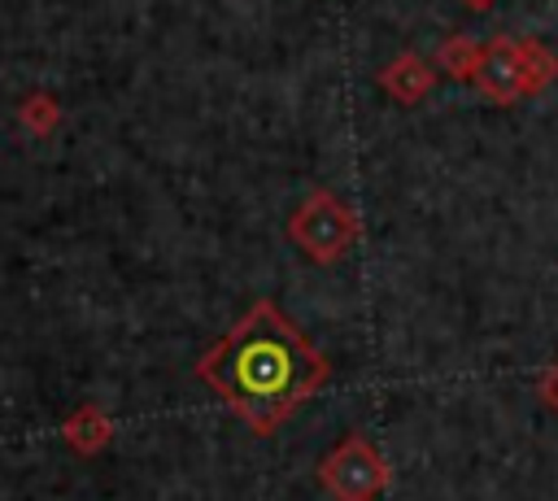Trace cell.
<instances>
[{"mask_svg": "<svg viewBox=\"0 0 558 501\" xmlns=\"http://www.w3.org/2000/svg\"><path fill=\"white\" fill-rule=\"evenodd\" d=\"M201 375L257 427L270 431L296 401H305L327 366L270 305H257L201 362Z\"/></svg>", "mask_w": 558, "mask_h": 501, "instance_id": "obj_1", "label": "cell"}, {"mask_svg": "<svg viewBox=\"0 0 558 501\" xmlns=\"http://www.w3.org/2000/svg\"><path fill=\"white\" fill-rule=\"evenodd\" d=\"M323 475V488L336 497V501H375L388 484V466L379 457V449L362 436H344L318 466Z\"/></svg>", "mask_w": 558, "mask_h": 501, "instance_id": "obj_2", "label": "cell"}, {"mask_svg": "<svg viewBox=\"0 0 558 501\" xmlns=\"http://www.w3.org/2000/svg\"><path fill=\"white\" fill-rule=\"evenodd\" d=\"M292 240L314 257V261H336L349 240H353V218L349 209L327 196V192H314L296 213H292Z\"/></svg>", "mask_w": 558, "mask_h": 501, "instance_id": "obj_3", "label": "cell"}, {"mask_svg": "<svg viewBox=\"0 0 558 501\" xmlns=\"http://www.w3.org/2000/svg\"><path fill=\"white\" fill-rule=\"evenodd\" d=\"M475 83L488 100H514L532 87V65H527V44H506L497 39L493 48L480 52L475 61Z\"/></svg>", "mask_w": 558, "mask_h": 501, "instance_id": "obj_4", "label": "cell"}, {"mask_svg": "<svg viewBox=\"0 0 558 501\" xmlns=\"http://www.w3.org/2000/svg\"><path fill=\"white\" fill-rule=\"evenodd\" d=\"M384 83L392 87V96H405V100H418L423 96V87H427V74H423V65L414 61V57H401L388 74H384Z\"/></svg>", "mask_w": 558, "mask_h": 501, "instance_id": "obj_5", "label": "cell"}, {"mask_svg": "<svg viewBox=\"0 0 558 501\" xmlns=\"http://www.w3.org/2000/svg\"><path fill=\"white\" fill-rule=\"evenodd\" d=\"M65 431H70L74 449H83V436H92V449H96V444H100V440L109 436V427L100 423V414H96V410H78V418H74V423L65 427Z\"/></svg>", "mask_w": 558, "mask_h": 501, "instance_id": "obj_6", "label": "cell"}, {"mask_svg": "<svg viewBox=\"0 0 558 501\" xmlns=\"http://www.w3.org/2000/svg\"><path fill=\"white\" fill-rule=\"evenodd\" d=\"M541 396H545V401H549V410L558 414V362H554V366H549V375L541 379Z\"/></svg>", "mask_w": 558, "mask_h": 501, "instance_id": "obj_7", "label": "cell"}]
</instances>
